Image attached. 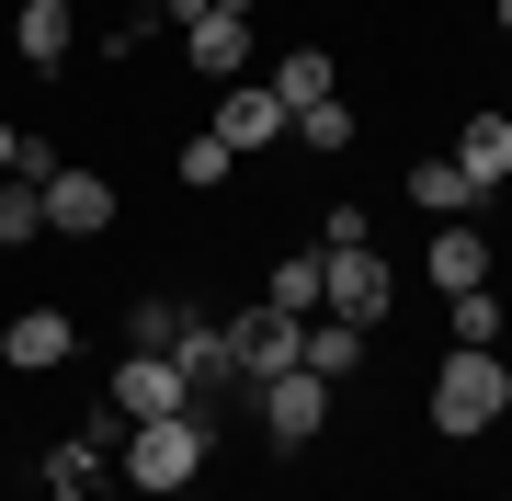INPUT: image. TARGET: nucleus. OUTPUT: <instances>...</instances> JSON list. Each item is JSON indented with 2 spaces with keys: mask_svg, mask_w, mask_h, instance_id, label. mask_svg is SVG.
<instances>
[{
  "mask_svg": "<svg viewBox=\"0 0 512 501\" xmlns=\"http://www.w3.org/2000/svg\"><path fill=\"white\" fill-rule=\"evenodd\" d=\"M205 456H217V433H205V410H171V422H126V445H114V479L137 501H183L205 479Z\"/></svg>",
  "mask_w": 512,
  "mask_h": 501,
  "instance_id": "obj_1",
  "label": "nucleus"
},
{
  "mask_svg": "<svg viewBox=\"0 0 512 501\" xmlns=\"http://www.w3.org/2000/svg\"><path fill=\"white\" fill-rule=\"evenodd\" d=\"M421 410H433V433L478 445V433L512 410V365H501V353H444V365H433V399H421Z\"/></svg>",
  "mask_w": 512,
  "mask_h": 501,
  "instance_id": "obj_2",
  "label": "nucleus"
},
{
  "mask_svg": "<svg viewBox=\"0 0 512 501\" xmlns=\"http://www.w3.org/2000/svg\"><path fill=\"white\" fill-rule=\"evenodd\" d=\"M387 308H399V274H387V251H319V319H353V331H376Z\"/></svg>",
  "mask_w": 512,
  "mask_h": 501,
  "instance_id": "obj_3",
  "label": "nucleus"
},
{
  "mask_svg": "<svg viewBox=\"0 0 512 501\" xmlns=\"http://www.w3.org/2000/svg\"><path fill=\"white\" fill-rule=\"evenodd\" d=\"M251 410H262V433H274V456H296V445H319V433H330V388H319L308 365L262 376V388H251Z\"/></svg>",
  "mask_w": 512,
  "mask_h": 501,
  "instance_id": "obj_4",
  "label": "nucleus"
},
{
  "mask_svg": "<svg viewBox=\"0 0 512 501\" xmlns=\"http://www.w3.org/2000/svg\"><path fill=\"white\" fill-rule=\"evenodd\" d=\"M35 194H46V240H103V228H114V183L92 160H57Z\"/></svg>",
  "mask_w": 512,
  "mask_h": 501,
  "instance_id": "obj_5",
  "label": "nucleus"
},
{
  "mask_svg": "<svg viewBox=\"0 0 512 501\" xmlns=\"http://www.w3.org/2000/svg\"><path fill=\"white\" fill-rule=\"evenodd\" d=\"M217 331H228V376H251V388L308 353V319H285V308H239V319H217Z\"/></svg>",
  "mask_w": 512,
  "mask_h": 501,
  "instance_id": "obj_6",
  "label": "nucleus"
},
{
  "mask_svg": "<svg viewBox=\"0 0 512 501\" xmlns=\"http://www.w3.org/2000/svg\"><path fill=\"white\" fill-rule=\"evenodd\" d=\"M217 137H228L239 160H262V149H285V137H296V114L274 103V80H228V92H217Z\"/></svg>",
  "mask_w": 512,
  "mask_h": 501,
  "instance_id": "obj_7",
  "label": "nucleus"
},
{
  "mask_svg": "<svg viewBox=\"0 0 512 501\" xmlns=\"http://www.w3.org/2000/svg\"><path fill=\"white\" fill-rule=\"evenodd\" d=\"M69 353H80V319L69 308H12V319H0V365H12V376H57Z\"/></svg>",
  "mask_w": 512,
  "mask_h": 501,
  "instance_id": "obj_8",
  "label": "nucleus"
},
{
  "mask_svg": "<svg viewBox=\"0 0 512 501\" xmlns=\"http://www.w3.org/2000/svg\"><path fill=\"white\" fill-rule=\"evenodd\" d=\"M114 410H126V422H171V410H194V376L171 365V353H126V365H114Z\"/></svg>",
  "mask_w": 512,
  "mask_h": 501,
  "instance_id": "obj_9",
  "label": "nucleus"
},
{
  "mask_svg": "<svg viewBox=\"0 0 512 501\" xmlns=\"http://www.w3.org/2000/svg\"><path fill=\"white\" fill-rule=\"evenodd\" d=\"M12 57L57 80V69L80 57V12H69V0H23V12H12Z\"/></svg>",
  "mask_w": 512,
  "mask_h": 501,
  "instance_id": "obj_10",
  "label": "nucleus"
},
{
  "mask_svg": "<svg viewBox=\"0 0 512 501\" xmlns=\"http://www.w3.org/2000/svg\"><path fill=\"white\" fill-rule=\"evenodd\" d=\"M183 69H194V80H217V92H228V80H251V23H239V12L183 23Z\"/></svg>",
  "mask_w": 512,
  "mask_h": 501,
  "instance_id": "obj_11",
  "label": "nucleus"
},
{
  "mask_svg": "<svg viewBox=\"0 0 512 501\" xmlns=\"http://www.w3.org/2000/svg\"><path fill=\"white\" fill-rule=\"evenodd\" d=\"M35 479H46V501H103V490H114V445H92V433H57Z\"/></svg>",
  "mask_w": 512,
  "mask_h": 501,
  "instance_id": "obj_12",
  "label": "nucleus"
},
{
  "mask_svg": "<svg viewBox=\"0 0 512 501\" xmlns=\"http://www.w3.org/2000/svg\"><path fill=\"white\" fill-rule=\"evenodd\" d=\"M444 160H456V171H467L478 194H501V183H512V114H501V103H490V114H467Z\"/></svg>",
  "mask_w": 512,
  "mask_h": 501,
  "instance_id": "obj_13",
  "label": "nucleus"
},
{
  "mask_svg": "<svg viewBox=\"0 0 512 501\" xmlns=\"http://www.w3.org/2000/svg\"><path fill=\"white\" fill-rule=\"evenodd\" d=\"M421 274H433L444 297H467V285H490V240H478L467 217H444L433 240H421Z\"/></svg>",
  "mask_w": 512,
  "mask_h": 501,
  "instance_id": "obj_14",
  "label": "nucleus"
},
{
  "mask_svg": "<svg viewBox=\"0 0 512 501\" xmlns=\"http://www.w3.org/2000/svg\"><path fill=\"white\" fill-rule=\"evenodd\" d=\"M330 80H342V57H330V46H285V57H274V103H285V114L330 103Z\"/></svg>",
  "mask_w": 512,
  "mask_h": 501,
  "instance_id": "obj_15",
  "label": "nucleus"
},
{
  "mask_svg": "<svg viewBox=\"0 0 512 501\" xmlns=\"http://www.w3.org/2000/svg\"><path fill=\"white\" fill-rule=\"evenodd\" d=\"M296 365H308L319 388H342V376H365V331H353V319H308V353H296Z\"/></svg>",
  "mask_w": 512,
  "mask_h": 501,
  "instance_id": "obj_16",
  "label": "nucleus"
},
{
  "mask_svg": "<svg viewBox=\"0 0 512 501\" xmlns=\"http://www.w3.org/2000/svg\"><path fill=\"white\" fill-rule=\"evenodd\" d=\"M410 205H421V217L444 228V217H467V205H478V183H467L456 160H410Z\"/></svg>",
  "mask_w": 512,
  "mask_h": 501,
  "instance_id": "obj_17",
  "label": "nucleus"
},
{
  "mask_svg": "<svg viewBox=\"0 0 512 501\" xmlns=\"http://www.w3.org/2000/svg\"><path fill=\"white\" fill-rule=\"evenodd\" d=\"M262 308L319 319V251H274V274H262Z\"/></svg>",
  "mask_w": 512,
  "mask_h": 501,
  "instance_id": "obj_18",
  "label": "nucleus"
},
{
  "mask_svg": "<svg viewBox=\"0 0 512 501\" xmlns=\"http://www.w3.org/2000/svg\"><path fill=\"white\" fill-rule=\"evenodd\" d=\"M353 137H365V114H353L342 92H330V103H308V114H296V149H319V160H342V149H353Z\"/></svg>",
  "mask_w": 512,
  "mask_h": 501,
  "instance_id": "obj_19",
  "label": "nucleus"
},
{
  "mask_svg": "<svg viewBox=\"0 0 512 501\" xmlns=\"http://www.w3.org/2000/svg\"><path fill=\"white\" fill-rule=\"evenodd\" d=\"M171 171H183V183H194V194H217V183H228V171H239V149H228V137H217V126H194V137H183V149H171Z\"/></svg>",
  "mask_w": 512,
  "mask_h": 501,
  "instance_id": "obj_20",
  "label": "nucleus"
},
{
  "mask_svg": "<svg viewBox=\"0 0 512 501\" xmlns=\"http://www.w3.org/2000/svg\"><path fill=\"white\" fill-rule=\"evenodd\" d=\"M0 251H46V194L35 183H0Z\"/></svg>",
  "mask_w": 512,
  "mask_h": 501,
  "instance_id": "obj_21",
  "label": "nucleus"
},
{
  "mask_svg": "<svg viewBox=\"0 0 512 501\" xmlns=\"http://www.w3.org/2000/svg\"><path fill=\"white\" fill-rule=\"evenodd\" d=\"M456 308V353H501V297L490 285H467V297H444Z\"/></svg>",
  "mask_w": 512,
  "mask_h": 501,
  "instance_id": "obj_22",
  "label": "nucleus"
},
{
  "mask_svg": "<svg viewBox=\"0 0 512 501\" xmlns=\"http://www.w3.org/2000/svg\"><path fill=\"white\" fill-rule=\"evenodd\" d=\"M171 331H183V297H137L126 308V342L137 353H171Z\"/></svg>",
  "mask_w": 512,
  "mask_h": 501,
  "instance_id": "obj_23",
  "label": "nucleus"
},
{
  "mask_svg": "<svg viewBox=\"0 0 512 501\" xmlns=\"http://www.w3.org/2000/svg\"><path fill=\"white\" fill-rule=\"evenodd\" d=\"M319 251H376V217H365V205H330V217H319Z\"/></svg>",
  "mask_w": 512,
  "mask_h": 501,
  "instance_id": "obj_24",
  "label": "nucleus"
},
{
  "mask_svg": "<svg viewBox=\"0 0 512 501\" xmlns=\"http://www.w3.org/2000/svg\"><path fill=\"white\" fill-rule=\"evenodd\" d=\"M12 149H23V137H12V126H0V183H12Z\"/></svg>",
  "mask_w": 512,
  "mask_h": 501,
  "instance_id": "obj_25",
  "label": "nucleus"
},
{
  "mask_svg": "<svg viewBox=\"0 0 512 501\" xmlns=\"http://www.w3.org/2000/svg\"><path fill=\"white\" fill-rule=\"evenodd\" d=\"M490 23H501V46H512V0H490Z\"/></svg>",
  "mask_w": 512,
  "mask_h": 501,
  "instance_id": "obj_26",
  "label": "nucleus"
},
{
  "mask_svg": "<svg viewBox=\"0 0 512 501\" xmlns=\"http://www.w3.org/2000/svg\"><path fill=\"white\" fill-rule=\"evenodd\" d=\"M217 12H239V23H251V12H262V0H217Z\"/></svg>",
  "mask_w": 512,
  "mask_h": 501,
  "instance_id": "obj_27",
  "label": "nucleus"
},
{
  "mask_svg": "<svg viewBox=\"0 0 512 501\" xmlns=\"http://www.w3.org/2000/svg\"><path fill=\"white\" fill-rule=\"evenodd\" d=\"M501 114H512V80H501Z\"/></svg>",
  "mask_w": 512,
  "mask_h": 501,
  "instance_id": "obj_28",
  "label": "nucleus"
}]
</instances>
